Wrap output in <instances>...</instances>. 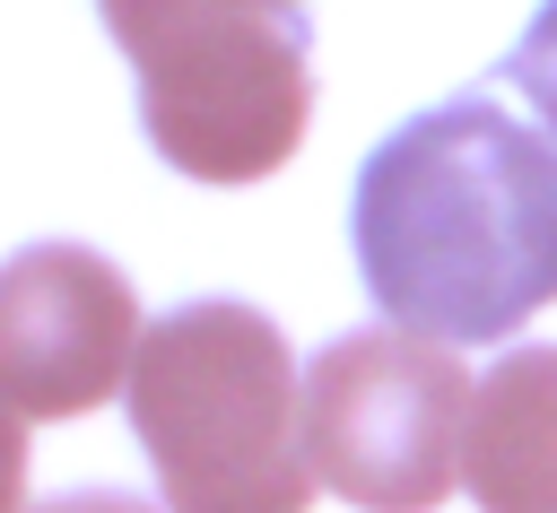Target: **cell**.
I'll return each instance as SVG.
<instances>
[{
  "label": "cell",
  "instance_id": "1",
  "mask_svg": "<svg viewBox=\"0 0 557 513\" xmlns=\"http://www.w3.org/2000/svg\"><path fill=\"white\" fill-rule=\"evenodd\" d=\"M348 243L400 330L444 348L513 339L557 304V139L487 96L426 104L357 165Z\"/></svg>",
  "mask_w": 557,
  "mask_h": 513
},
{
  "label": "cell",
  "instance_id": "6",
  "mask_svg": "<svg viewBox=\"0 0 557 513\" xmlns=\"http://www.w3.org/2000/svg\"><path fill=\"white\" fill-rule=\"evenodd\" d=\"M461 487L487 513H557V348H513L470 400Z\"/></svg>",
  "mask_w": 557,
  "mask_h": 513
},
{
  "label": "cell",
  "instance_id": "9",
  "mask_svg": "<svg viewBox=\"0 0 557 513\" xmlns=\"http://www.w3.org/2000/svg\"><path fill=\"white\" fill-rule=\"evenodd\" d=\"M244 9H305V0H244Z\"/></svg>",
  "mask_w": 557,
  "mask_h": 513
},
{
  "label": "cell",
  "instance_id": "2",
  "mask_svg": "<svg viewBox=\"0 0 557 513\" xmlns=\"http://www.w3.org/2000/svg\"><path fill=\"white\" fill-rule=\"evenodd\" d=\"M122 400L165 513H305L322 487L305 461V374L252 304L209 296L148 322Z\"/></svg>",
  "mask_w": 557,
  "mask_h": 513
},
{
  "label": "cell",
  "instance_id": "8",
  "mask_svg": "<svg viewBox=\"0 0 557 513\" xmlns=\"http://www.w3.org/2000/svg\"><path fill=\"white\" fill-rule=\"evenodd\" d=\"M44 513H157V504H139V496H113V487H87V496H61V504H44Z\"/></svg>",
  "mask_w": 557,
  "mask_h": 513
},
{
  "label": "cell",
  "instance_id": "3",
  "mask_svg": "<svg viewBox=\"0 0 557 513\" xmlns=\"http://www.w3.org/2000/svg\"><path fill=\"white\" fill-rule=\"evenodd\" d=\"M139 78L148 148L191 183H261L313 113L305 17L244 0H96Z\"/></svg>",
  "mask_w": 557,
  "mask_h": 513
},
{
  "label": "cell",
  "instance_id": "5",
  "mask_svg": "<svg viewBox=\"0 0 557 513\" xmlns=\"http://www.w3.org/2000/svg\"><path fill=\"white\" fill-rule=\"evenodd\" d=\"M139 296L87 243H26L0 261V409L9 417H87L131 391Z\"/></svg>",
  "mask_w": 557,
  "mask_h": 513
},
{
  "label": "cell",
  "instance_id": "4",
  "mask_svg": "<svg viewBox=\"0 0 557 513\" xmlns=\"http://www.w3.org/2000/svg\"><path fill=\"white\" fill-rule=\"evenodd\" d=\"M479 383L400 322L348 330L305 365V461L357 513H435L461 487Z\"/></svg>",
  "mask_w": 557,
  "mask_h": 513
},
{
  "label": "cell",
  "instance_id": "7",
  "mask_svg": "<svg viewBox=\"0 0 557 513\" xmlns=\"http://www.w3.org/2000/svg\"><path fill=\"white\" fill-rule=\"evenodd\" d=\"M505 87L531 96V113L557 130V0H540L531 26L513 35V52H505Z\"/></svg>",
  "mask_w": 557,
  "mask_h": 513
}]
</instances>
